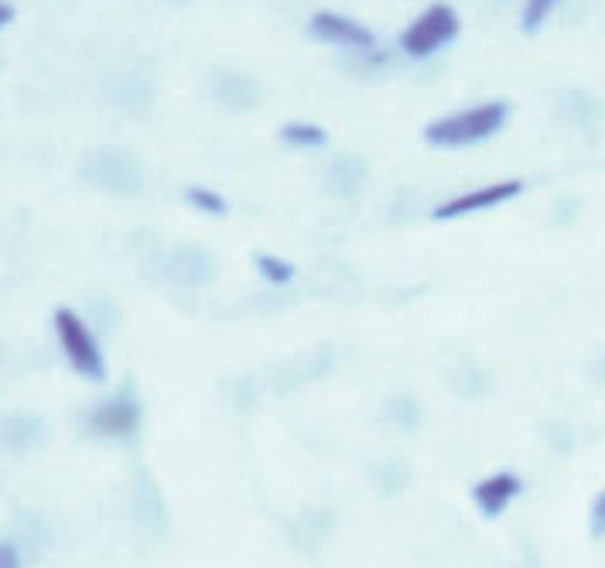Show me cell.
<instances>
[{"instance_id": "cell-18", "label": "cell", "mask_w": 605, "mask_h": 568, "mask_svg": "<svg viewBox=\"0 0 605 568\" xmlns=\"http://www.w3.org/2000/svg\"><path fill=\"white\" fill-rule=\"evenodd\" d=\"M14 21V8L8 4V0H0V28Z\"/></svg>"}, {"instance_id": "cell-11", "label": "cell", "mask_w": 605, "mask_h": 568, "mask_svg": "<svg viewBox=\"0 0 605 568\" xmlns=\"http://www.w3.org/2000/svg\"><path fill=\"white\" fill-rule=\"evenodd\" d=\"M384 415H387V422L394 428L410 432V428H418V422H421V407H418V401H414L410 394H397V397L387 401V412Z\"/></svg>"}, {"instance_id": "cell-15", "label": "cell", "mask_w": 605, "mask_h": 568, "mask_svg": "<svg viewBox=\"0 0 605 568\" xmlns=\"http://www.w3.org/2000/svg\"><path fill=\"white\" fill-rule=\"evenodd\" d=\"M257 267H261V274H264L271 284H288V281H295V264H288L284 258L257 254Z\"/></svg>"}, {"instance_id": "cell-5", "label": "cell", "mask_w": 605, "mask_h": 568, "mask_svg": "<svg viewBox=\"0 0 605 568\" xmlns=\"http://www.w3.org/2000/svg\"><path fill=\"white\" fill-rule=\"evenodd\" d=\"M308 31H311V39H318V42H332V45H342V48H353V52H370L376 45V35L363 21H353V18L336 14V11L311 14Z\"/></svg>"}, {"instance_id": "cell-13", "label": "cell", "mask_w": 605, "mask_h": 568, "mask_svg": "<svg viewBox=\"0 0 605 568\" xmlns=\"http://www.w3.org/2000/svg\"><path fill=\"white\" fill-rule=\"evenodd\" d=\"M185 199L193 203L199 212H209V216H227V209H230V203L222 199L219 193H212V188H206V185H193L185 193Z\"/></svg>"}, {"instance_id": "cell-8", "label": "cell", "mask_w": 605, "mask_h": 568, "mask_svg": "<svg viewBox=\"0 0 605 568\" xmlns=\"http://www.w3.org/2000/svg\"><path fill=\"white\" fill-rule=\"evenodd\" d=\"M172 277L178 284H185V288H199V284H206L212 277V261L202 254V250L185 247L172 258Z\"/></svg>"}, {"instance_id": "cell-6", "label": "cell", "mask_w": 605, "mask_h": 568, "mask_svg": "<svg viewBox=\"0 0 605 568\" xmlns=\"http://www.w3.org/2000/svg\"><path fill=\"white\" fill-rule=\"evenodd\" d=\"M138 425H141V404L131 394H120L89 415V428L107 438H127L138 432Z\"/></svg>"}, {"instance_id": "cell-14", "label": "cell", "mask_w": 605, "mask_h": 568, "mask_svg": "<svg viewBox=\"0 0 605 568\" xmlns=\"http://www.w3.org/2000/svg\"><path fill=\"white\" fill-rule=\"evenodd\" d=\"M561 4V0H527L524 4V31L527 35H534V31H540V24H544L551 18V11Z\"/></svg>"}, {"instance_id": "cell-3", "label": "cell", "mask_w": 605, "mask_h": 568, "mask_svg": "<svg viewBox=\"0 0 605 568\" xmlns=\"http://www.w3.org/2000/svg\"><path fill=\"white\" fill-rule=\"evenodd\" d=\"M462 21L455 14V8L449 4H431L428 11H421L410 21V28L400 35V48L414 58H428L438 48H444L449 42L459 39Z\"/></svg>"}, {"instance_id": "cell-16", "label": "cell", "mask_w": 605, "mask_h": 568, "mask_svg": "<svg viewBox=\"0 0 605 568\" xmlns=\"http://www.w3.org/2000/svg\"><path fill=\"white\" fill-rule=\"evenodd\" d=\"M588 534L595 542L605 538V490L592 500V511H588Z\"/></svg>"}, {"instance_id": "cell-1", "label": "cell", "mask_w": 605, "mask_h": 568, "mask_svg": "<svg viewBox=\"0 0 605 568\" xmlns=\"http://www.w3.org/2000/svg\"><path fill=\"white\" fill-rule=\"evenodd\" d=\"M506 117H509V107L503 100L475 103V107H465V110L431 120L425 128V141L431 148H469V144H480V141H490L493 134H499Z\"/></svg>"}, {"instance_id": "cell-9", "label": "cell", "mask_w": 605, "mask_h": 568, "mask_svg": "<svg viewBox=\"0 0 605 568\" xmlns=\"http://www.w3.org/2000/svg\"><path fill=\"white\" fill-rule=\"evenodd\" d=\"M38 438H42V422L38 418L14 415L8 422H0V446L11 449V452H28Z\"/></svg>"}, {"instance_id": "cell-4", "label": "cell", "mask_w": 605, "mask_h": 568, "mask_svg": "<svg viewBox=\"0 0 605 568\" xmlns=\"http://www.w3.org/2000/svg\"><path fill=\"white\" fill-rule=\"evenodd\" d=\"M524 193V182L520 178H503L493 185H480V188H469V193L441 203L435 209V219H459V216H475V212H490L509 199H517Z\"/></svg>"}, {"instance_id": "cell-10", "label": "cell", "mask_w": 605, "mask_h": 568, "mask_svg": "<svg viewBox=\"0 0 605 568\" xmlns=\"http://www.w3.org/2000/svg\"><path fill=\"white\" fill-rule=\"evenodd\" d=\"M280 141L292 144V148H326L329 134H326V128H318V123H284Z\"/></svg>"}, {"instance_id": "cell-17", "label": "cell", "mask_w": 605, "mask_h": 568, "mask_svg": "<svg viewBox=\"0 0 605 568\" xmlns=\"http://www.w3.org/2000/svg\"><path fill=\"white\" fill-rule=\"evenodd\" d=\"M0 568H21V558L11 545H0Z\"/></svg>"}, {"instance_id": "cell-2", "label": "cell", "mask_w": 605, "mask_h": 568, "mask_svg": "<svg viewBox=\"0 0 605 568\" xmlns=\"http://www.w3.org/2000/svg\"><path fill=\"white\" fill-rule=\"evenodd\" d=\"M55 336H58V346H62V353H66L69 367L79 376H86V381H103L107 376L103 350H100L97 336L89 332V326L79 319L73 308L55 312Z\"/></svg>"}, {"instance_id": "cell-12", "label": "cell", "mask_w": 605, "mask_h": 568, "mask_svg": "<svg viewBox=\"0 0 605 568\" xmlns=\"http://www.w3.org/2000/svg\"><path fill=\"white\" fill-rule=\"evenodd\" d=\"M363 182V165L360 162H339L329 175V185H332V193L345 196V193H356Z\"/></svg>"}, {"instance_id": "cell-7", "label": "cell", "mask_w": 605, "mask_h": 568, "mask_svg": "<svg viewBox=\"0 0 605 568\" xmlns=\"http://www.w3.org/2000/svg\"><path fill=\"white\" fill-rule=\"evenodd\" d=\"M524 483L517 472H493V477L480 480L472 487V500H475V507H480L483 517L496 521L506 514V507L520 496Z\"/></svg>"}]
</instances>
